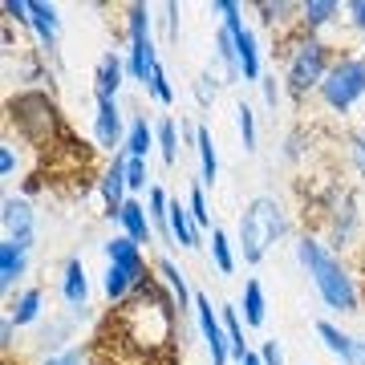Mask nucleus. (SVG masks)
Here are the masks:
<instances>
[{
    "label": "nucleus",
    "instance_id": "f257e3e1",
    "mask_svg": "<svg viewBox=\"0 0 365 365\" xmlns=\"http://www.w3.org/2000/svg\"><path fill=\"white\" fill-rule=\"evenodd\" d=\"M292 252H297V264L313 280L325 309H333V313H357L361 309V288H357V276H353L349 260H341L317 232H300Z\"/></svg>",
    "mask_w": 365,
    "mask_h": 365
},
{
    "label": "nucleus",
    "instance_id": "f03ea898",
    "mask_svg": "<svg viewBox=\"0 0 365 365\" xmlns=\"http://www.w3.org/2000/svg\"><path fill=\"white\" fill-rule=\"evenodd\" d=\"M280 57H284V69H280V78H284V90L292 102H304L309 93L321 90V81L329 78V69L333 61L341 57V49L333 41L325 37H309V33H288L280 37Z\"/></svg>",
    "mask_w": 365,
    "mask_h": 365
},
{
    "label": "nucleus",
    "instance_id": "7ed1b4c3",
    "mask_svg": "<svg viewBox=\"0 0 365 365\" xmlns=\"http://www.w3.org/2000/svg\"><path fill=\"white\" fill-rule=\"evenodd\" d=\"M9 126L16 130L21 143H29L33 150H49L66 138V122H61V106L49 90L41 86H29V90H16L9 93Z\"/></svg>",
    "mask_w": 365,
    "mask_h": 365
},
{
    "label": "nucleus",
    "instance_id": "20e7f679",
    "mask_svg": "<svg viewBox=\"0 0 365 365\" xmlns=\"http://www.w3.org/2000/svg\"><path fill=\"white\" fill-rule=\"evenodd\" d=\"M288 235V211L276 195H256L244 203L240 223H235V252L244 264H264V256Z\"/></svg>",
    "mask_w": 365,
    "mask_h": 365
},
{
    "label": "nucleus",
    "instance_id": "39448f33",
    "mask_svg": "<svg viewBox=\"0 0 365 365\" xmlns=\"http://www.w3.org/2000/svg\"><path fill=\"white\" fill-rule=\"evenodd\" d=\"M158 66H163V61H158V45H155V16H150V4L134 0V4H126V73H130V81L146 86Z\"/></svg>",
    "mask_w": 365,
    "mask_h": 365
},
{
    "label": "nucleus",
    "instance_id": "423d86ee",
    "mask_svg": "<svg viewBox=\"0 0 365 365\" xmlns=\"http://www.w3.org/2000/svg\"><path fill=\"white\" fill-rule=\"evenodd\" d=\"M317 98H321L329 114H349L365 98V53H353V49L341 53L333 69H329V78L321 81Z\"/></svg>",
    "mask_w": 365,
    "mask_h": 365
},
{
    "label": "nucleus",
    "instance_id": "0eeeda50",
    "mask_svg": "<svg viewBox=\"0 0 365 365\" xmlns=\"http://www.w3.org/2000/svg\"><path fill=\"white\" fill-rule=\"evenodd\" d=\"M321 240H325L329 248L337 252L341 260L345 256H353V252L365 244V220H361V203H357V195L353 191H345V199H341L337 207L329 211L325 220H321Z\"/></svg>",
    "mask_w": 365,
    "mask_h": 365
},
{
    "label": "nucleus",
    "instance_id": "6e6552de",
    "mask_svg": "<svg viewBox=\"0 0 365 365\" xmlns=\"http://www.w3.org/2000/svg\"><path fill=\"white\" fill-rule=\"evenodd\" d=\"M0 223H4V240L33 256V248H37V211L25 195L0 199Z\"/></svg>",
    "mask_w": 365,
    "mask_h": 365
},
{
    "label": "nucleus",
    "instance_id": "1a4fd4ad",
    "mask_svg": "<svg viewBox=\"0 0 365 365\" xmlns=\"http://www.w3.org/2000/svg\"><path fill=\"white\" fill-rule=\"evenodd\" d=\"M126 130H130V122L122 114V102L118 98H93V143H98V150L114 158L126 146Z\"/></svg>",
    "mask_w": 365,
    "mask_h": 365
},
{
    "label": "nucleus",
    "instance_id": "9d476101",
    "mask_svg": "<svg viewBox=\"0 0 365 365\" xmlns=\"http://www.w3.org/2000/svg\"><path fill=\"white\" fill-rule=\"evenodd\" d=\"M195 325H199V333H203V341H207L211 365L232 361V345H227V329H223L220 304H211L207 292H195Z\"/></svg>",
    "mask_w": 365,
    "mask_h": 365
},
{
    "label": "nucleus",
    "instance_id": "9b49d317",
    "mask_svg": "<svg viewBox=\"0 0 365 365\" xmlns=\"http://www.w3.org/2000/svg\"><path fill=\"white\" fill-rule=\"evenodd\" d=\"M98 195H102V215L118 223L122 203L130 199V187H126V150H118V155L106 163V170L98 175Z\"/></svg>",
    "mask_w": 365,
    "mask_h": 365
},
{
    "label": "nucleus",
    "instance_id": "f8f14e48",
    "mask_svg": "<svg viewBox=\"0 0 365 365\" xmlns=\"http://www.w3.org/2000/svg\"><path fill=\"white\" fill-rule=\"evenodd\" d=\"M29 33L37 37L45 57H57V41H61V13H57V4L29 0Z\"/></svg>",
    "mask_w": 365,
    "mask_h": 365
},
{
    "label": "nucleus",
    "instance_id": "ddd939ff",
    "mask_svg": "<svg viewBox=\"0 0 365 365\" xmlns=\"http://www.w3.org/2000/svg\"><path fill=\"white\" fill-rule=\"evenodd\" d=\"M155 276L158 284L167 288L170 297H175V309H179V317H195V292H191V284H187V272H182L179 264L170 260V256H158L155 260Z\"/></svg>",
    "mask_w": 365,
    "mask_h": 365
},
{
    "label": "nucleus",
    "instance_id": "4468645a",
    "mask_svg": "<svg viewBox=\"0 0 365 365\" xmlns=\"http://www.w3.org/2000/svg\"><path fill=\"white\" fill-rule=\"evenodd\" d=\"M126 81H130L126 57L114 53V49H106L102 57H98V66H93V98H118Z\"/></svg>",
    "mask_w": 365,
    "mask_h": 365
},
{
    "label": "nucleus",
    "instance_id": "2eb2a0df",
    "mask_svg": "<svg viewBox=\"0 0 365 365\" xmlns=\"http://www.w3.org/2000/svg\"><path fill=\"white\" fill-rule=\"evenodd\" d=\"M252 13L260 16V25H268L276 37H288L300 29V0H256Z\"/></svg>",
    "mask_w": 365,
    "mask_h": 365
},
{
    "label": "nucleus",
    "instance_id": "dca6fc26",
    "mask_svg": "<svg viewBox=\"0 0 365 365\" xmlns=\"http://www.w3.org/2000/svg\"><path fill=\"white\" fill-rule=\"evenodd\" d=\"M61 300H66L73 313H86L90 309V272H86V260L81 256H69L61 264Z\"/></svg>",
    "mask_w": 365,
    "mask_h": 365
},
{
    "label": "nucleus",
    "instance_id": "f3484780",
    "mask_svg": "<svg viewBox=\"0 0 365 365\" xmlns=\"http://www.w3.org/2000/svg\"><path fill=\"white\" fill-rule=\"evenodd\" d=\"M118 227H122V235H126V240H134L138 248H150V244H158V240H155V227H150V211H146V199H138V195H130L126 203H122Z\"/></svg>",
    "mask_w": 365,
    "mask_h": 365
},
{
    "label": "nucleus",
    "instance_id": "a211bd4d",
    "mask_svg": "<svg viewBox=\"0 0 365 365\" xmlns=\"http://www.w3.org/2000/svg\"><path fill=\"white\" fill-rule=\"evenodd\" d=\"M341 13H345V4H337V0H300V33L321 37L329 25L341 21Z\"/></svg>",
    "mask_w": 365,
    "mask_h": 365
},
{
    "label": "nucleus",
    "instance_id": "6ab92c4d",
    "mask_svg": "<svg viewBox=\"0 0 365 365\" xmlns=\"http://www.w3.org/2000/svg\"><path fill=\"white\" fill-rule=\"evenodd\" d=\"M235 41V57H240V78L248 81V86H260L264 78V66H260V41H256V29H240L232 33Z\"/></svg>",
    "mask_w": 365,
    "mask_h": 365
},
{
    "label": "nucleus",
    "instance_id": "aec40b11",
    "mask_svg": "<svg viewBox=\"0 0 365 365\" xmlns=\"http://www.w3.org/2000/svg\"><path fill=\"white\" fill-rule=\"evenodd\" d=\"M29 276V252H21L16 244L0 240V292L13 300V288Z\"/></svg>",
    "mask_w": 365,
    "mask_h": 365
},
{
    "label": "nucleus",
    "instance_id": "412c9836",
    "mask_svg": "<svg viewBox=\"0 0 365 365\" xmlns=\"http://www.w3.org/2000/svg\"><path fill=\"white\" fill-rule=\"evenodd\" d=\"M4 313L13 317V325L16 329H25V325H37L41 321V313H45V292H41L37 284H29V288H21L9 304H4Z\"/></svg>",
    "mask_w": 365,
    "mask_h": 365
},
{
    "label": "nucleus",
    "instance_id": "4be33fe9",
    "mask_svg": "<svg viewBox=\"0 0 365 365\" xmlns=\"http://www.w3.org/2000/svg\"><path fill=\"white\" fill-rule=\"evenodd\" d=\"M170 235H175V244H179V248H187V252L203 248V232L195 227V220H191L187 203H179L175 195H170Z\"/></svg>",
    "mask_w": 365,
    "mask_h": 365
},
{
    "label": "nucleus",
    "instance_id": "5701e85b",
    "mask_svg": "<svg viewBox=\"0 0 365 365\" xmlns=\"http://www.w3.org/2000/svg\"><path fill=\"white\" fill-rule=\"evenodd\" d=\"M195 158H199V182H203V187H215V182H220V150H215V134H211V126H199Z\"/></svg>",
    "mask_w": 365,
    "mask_h": 365
},
{
    "label": "nucleus",
    "instance_id": "b1692460",
    "mask_svg": "<svg viewBox=\"0 0 365 365\" xmlns=\"http://www.w3.org/2000/svg\"><path fill=\"white\" fill-rule=\"evenodd\" d=\"M313 329H317V341H321V345H325V349L333 353L341 365L353 361V345H357V337H353V333H345L337 321H317Z\"/></svg>",
    "mask_w": 365,
    "mask_h": 365
},
{
    "label": "nucleus",
    "instance_id": "393cba45",
    "mask_svg": "<svg viewBox=\"0 0 365 365\" xmlns=\"http://www.w3.org/2000/svg\"><path fill=\"white\" fill-rule=\"evenodd\" d=\"M211 53H215V66H220V81L223 86H235L240 78V57H235V41L227 29H215V41H211Z\"/></svg>",
    "mask_w": 365,
    "mask_h": 365
},
{
    "label": "nucleus",
    "instance_id": "a878e982",
    "mask_svg": "<svg viewBox=\"0 0 365 365\" xmlns=\"http://www.w3.org/2000/svg\"><path fill=\"white\" fill-rule=\"evenodd\" d=\"M240 317H244V325H248V329H264V321H268V297H264V284L256 280V276H252V280H244Z\"/></svg>",
    "mask_w": 365,
    "mask_h": 365
},
{
    "label": "nucleus",
    "instance_id": "bb28decb",
    "mask_svg": "<svg viewBox=\"0 0 365 365\" xmlns=\"http://www.w3.org/2000/svg\"><path fill=\"white\" fill-rule=\"evenodd\" d=\"M220 317H223V329H227V345H232V361H244L252 353L248 337H244V317H240V304H220Z\"/></svg>",
    "mask_w": 365,
    "mask_h": 365
},
{
    "label": "nucleus",
    "instance_id": "cd10ccee",
    "mask_svg": "<svg viewBox=\"0 0 365 365\" xmlns=\"http://www.w3.org/2000/svg\"><path fill=\"white\" fill-rule=\"evenodd\" d=\"M102 256H106V264H130V268H143L146 264V248H138V244L126 240L122 232L110 235V240L102 244Z\"/></svg>",
    "mask_w": 365,
    "mask_h": 365
},
{
    "label": "nucleus",
    "instance_id": "c85d7f7f",
    "mask_svg": "<svg viewBox=\"0 0 365 365\" xmlns=\"http://www.w3.org/2000/svg\"><path fill=\"white\" fill-rule=\"evenodd\" d=\"M130 158H150L155 150V126L146 122V114H130V130H126V146H122Z\"/></svg>",
    "mask_w": 365,
    "mask_h": 365
},
{
    "label": "nucleus",
    "instance_id": "c756f323",
    "mask_svg": "<svg viewBox=\"0 0 365 365\" xmlns=\"http://www.w3.org/2000/svg\"><path fill=\"white\" fill-rule=\"evenodd\" d=\"M179 122H175V118L170 114H163L155 122V146H158V155H163V163H167V167H175V163H179Z\"/></svg>",
    "mask_w": 365,
    "mask_h": 365
},
{
    "label": "nucleus",
    "instance_id": "7c9ffc66",
    "mask_svg": "<svg viewBox=\"0 0 365 365\" xmlns=\"http://www.w3.org/2000/svg\"><path fill=\"white\" fill-rule=\"evenodd\" d=\"M211 264L220 276H232L235 272V240L227 235V227H211Z\"/></svg>",
    "mask_w": 365,
    "mask_h": 365
},
{
    "label": "nucleus",
    "instance_id": "2f4dec72",
    "mask_svg": "<svg viewBox=\"0 0 365 365\" xmlns=\"http://www.w3.org/2000/svg\"><path fill=\"white\" fill-rule=\"evenodd\" d=\"M187 211H191V220H195L199 232H211L215 223H211V207H207V187L203 182H191V195H187Z\"/></svg>",
    "mask_w": 365,
    "mask_h": 365
},
{
    "label": "nucleus",
    "instance_id": "473e14b6",
    "mask_svg": "<svg viewBox=\"0 0 365 365\" xmlns=\"http://www.w3.org/2000/svg\"><path fill=\"white\" fill-rule=\"evenodd\" d=\"M235 130H240V146L252 155V150H256V143H260V134H256V110H252L248 102L235 106Z\"/></svg>",
    "mask_w": 365,
    "mask_h": 365
},
{
    "label": "nucleus",
    "instance_id": "72a5a7b5",
    "mask_svg": "<svg viewBox=\"0 0 365 365\" xmlns=\"http://www.w3.org/2000/svg\"><path fill=\"white\" fill-rule=\"evenodd\" d=\"M143 90H146V98H150V102H158V106H175V98H179V93H175V86H170V78H167V69H163V66H158L155 73H150V81H146Z\"/></svg>",
    "mask_w": 365,
    "mask_h": 365
},
{
    "label": "nucleus",
    "instance_id": "f704fd0d",
    "mask_svg": "<svg viewBox=\"0 0 365 365\" xmlns=\"http://www.w3.org/2000/svg\"><path fill=\"white\" fill-rule=\"evenodd\" d=\"M211 13L220 16V29H227V33L248 29V25H244V4H240V0H215V4H211Z\"/></svg>",
    "mask_w": 365,
    "mask_h": 365
},
{
    "label": "nucleus",
    "instance_id": "c9c22d12",
    "mask_svg": "<svg viewBox=\"0 0 365 365\" xmlns=\"http://www.w3.org/2000/svg\"><path fill=\"white\" fill-rule=\"evenodd\" d=\"M220 86L223 81L215 78V73H199L195 81H191V93H195V102H199V110H211V106H215V98H220Z\"/></svg>",
    "mask_w": 365,
    "mask_h": 365
},
{
    "label": "nucleus",
    "instance_id": "e433bc0d",
    "mask_svg": "<svg viewBox=\"0 0 365 365\" xmlns=\"http://www.w3.org/2000/svg\"><path fill=\"white\" fill-rule=\"evenodd\" d=\"M126 187L130 195H146L155 182H150V170H146V158H130L126 155Z\"/></svg>",
    "mask_w": 365,
    "mask_h": 365
},
{
    "label": "nucleus",
    "instance_id": "4c0bfd02",
    "mask_svg": "<svg viewBox=\"0 0 365 365\" xmlns=\"http://www.w3.org/2000/svg\"><path fill=\"white\" fill-rule=\"evenodd\" d=\"M284 78H280V73H264L260 78V98H264V106H268V110H276V106L284 102Z\"/></svg>",
    "mask_w": 365,
    "mask_h": 365
},
{
    "label": "nucleus",
    "instance_id": "58836bf2",
    "mask_svg": "<svg viewBox=\"0 0 365 365\" xmlns=\"http://www.w3.org/2000/svg\"><path fill=\"white\" fill-rule=\"evenodd\" d=\"M345 155H349V167L357 170V179H365V126L349 134V150Z\"/></svg>",
    "mask_w": 365,
    "mask_h": 365
},
{
    "label": "nucleus",
    "instance_id": "ea45409f",
    "mask_svg": "<svg viewBox=\"0 0 365 365\" xmlns=\"http://www.w3.org/2000/svg\"><path fill=\"white\" fill-rule=\"evenodd\" d=\"M179 16H182V4L179 0H167V4H163V21H167V41L170 45L179 41Z\"/></svg>",
    "mask_w": 365,
    "mask_h": 365
},
{
    "label": "nucleus",
    "instance_id": "a19ab883",
    "mask_svg": "<svg viewBox=\"0 0 365 365\" xmlns=\"http://www.w3.org/2000/svg\"><path fill=\"white\" fill-rule=\"evenodd\" d=\"M16 170H21V158H16L13 143L4 138V143H0V179H13Z\"/></svg>",
    "mask_w": 365,
    "mask_h": 365
},
{
    "label": "nucleus",
    "instance_id": "79ce46f5",
    "mask_svg": "<svg viewBox=\"0 0 365 365\" xmlns=\"http://www.w3.org/2000/svg\"><path fill=\"white\" fill-rule=\"evenodd\" d=\"M256 353H260L264 365H284V349H280V341H276V337L260 341V345H256Z\"/></svg>",
    "mask_w": 365,
    "mask_h": 365
},
{
    "label": "nucleus",
    "instance_id": "37998d69",
    "mask_svg": "<svg viewBox=\"0 0 365 365\" xmlns=\"http://www.w3.org/2000/svg\"><path fill=\"white\" fill-rule=\"evenodd\" d=\"M345 21H349L353 33L365 37V0H349V4H345Z\"/></svg>",
    "mask_w": 365,
    "mask_h": 365
},
{
    "label": "nucleus",
    "instance_id": "c03bdc74",
    "mask_svg": "<svg viewBox=\"0 0 365 365\" xmlns=\"http://www.w3.org/2000/svg\"><path fill=\"white\" fill-rule=\"evenodd\" d=\"M0 9H4V16H9V25L16 21V25L29 29V0H4Z\"/></svg>",
    "mask_w": 365,
    "mask_h": 365
},
{
    "label": "nucleus",
    "instance_id": "a18cd8bd",
    "mask_svg": "<svg viewBox=\"0 0 365 365\" xmlns=\"http://www.w3.org/2000/svg\"><path fill=\"white\" fill-rule=\"evenodd\" d=\"M13 345H16V325H13V317L4 313L0 317V349L13 353Z\"/></svg>",
    "mask_w": 365,
    "mask_h": 365
},
{
    "label": "nucleus",
    "instance_id": "49530a36",
    "mask_svg": "<svg viewBox=\"0 0 365 365\" xmlns=\"http://www.w3.org/2000/svg\"><path fill=\"white\" fill-rule=\"evenodd\" d=\"M81 357H86V353L73 345V349H66V353H53V357H45L41 365H81Z\"/></svg>",
    "mask_w": 365,
    "mask_h": 365
},
{
    "label": "nucleus",
    "instance_id": "de8ad7c7",
    "mask_svg": "<svg viewBox=\"0 0 365 365\" xmlns=\"http://www.w3.org/2000/svg\"><path fill=\"white\" fill-rule=\"evenodd\" d=\"M284 158H288V163H297V158H300V134L297 130L284 138Z\"/></svg>",
    "mask_w": 365,
    "mask_h": 365
},
{
    "label": "nucleus",
    "instance_id": "09e8293b",
    "mask_svg": "<svg viewBox=\"0 0 365 365\" xmlns=\"http://www.w3.org/2000/svg\"><path fill=\"white\" fill-rule=\"evenodd\" d=\"M349 365H365V337H357V345H353V361Z\"/></svg>",
    "mask_w": 365,
    "mask_h": 365
},
{
    "label": "nucleus",
    "instance_id": "8fccbe9b",
    "mask_svg": "<svg viewBox=\"0 0 365 365\" xmlns=\"http://www.w3.org/2000/svg\"><path fill=\"white\" fill-rule=\"evenodd\" d=\"M240 365H264V361H260V353L252 349V353H248V357H244V361H240Z\"/></svg>",
    "mask_w": 365,
    "mask_h": 365
},
{
    "label": "nucleus",
    "instance_id": "3c124183",
    "mask_svg": "<svg viewBox=\"0 0 365 365\" xmlns=\"http://www.w3.org/2000/svg\"><path fill=\"white\" fill-rule=\"evenodd\" d=\"M361 264H365V244H361Z\"/></svg>",
    "mask_w": 365,
    "mask_h": 365
}]
</instances>
